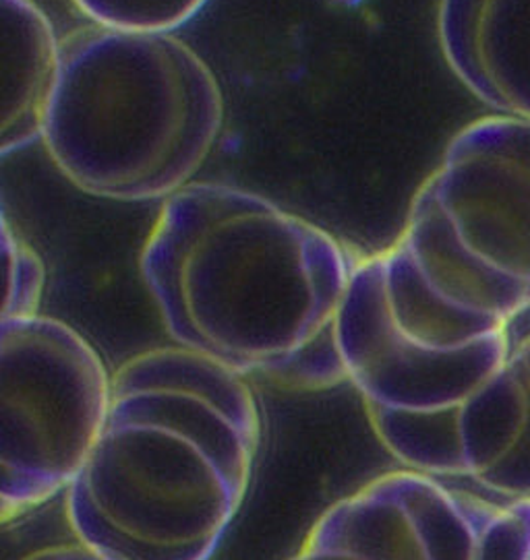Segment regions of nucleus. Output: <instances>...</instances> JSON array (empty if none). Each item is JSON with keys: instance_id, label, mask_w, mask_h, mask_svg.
I'll return each instance as SVG.
<instances>
[{"instance_id": "obj_1", "label": "nucleus", "mask_w": 530, "mask_h": 560, "mask_svg": "<svg viewBox=\"0 0 530 560\" xmlns=\"http://www.w3.org/2000/svg\"><path fill=\"white\" fill-rule=\"evenodd\" d=\"M529 308L530 122L487 116L450 141L396 244L355 267L338 318L348 383L510 336Z\"/></svg>"}, {"instance_id": "obj_2", "label": "nucleus", "mask_w": 530, "mask_h": 560, "mask_svg": "<svg viewBox=\"0 0 530 560\" xmlns=\"http://www.w3.org/2000/svg\"><path fill=\"white\" fill-rule=\"evenodd\" d=\"M355 267L320 225L214 183L166 199L139 259L176 346L288 392L348 381L338 318Z\"/></svg>"}, {"instance_id": "obj_3", "label": "nucleus", "mask_w": 530, "mask_h": 560, "mask_svg": "<svg viewBox=\"0 0 530 560\" xmlns=\"http://www.w3.org/2000/svg\"><path fill=\"white\" fill-rule=\"evenodd\" d=\"M260 439L246 376L181 346L132 355L65 492L77 541L113 560L211 559L245 501Z\"/></svg>"}, {"instance_id": "obj_4", "label": "nucleus", "mask_w": 530, "mask_h": 560, "mask_svg": "<svg viewBox=\"0 0 530 560\" xmlns=\"http://www.w3.org/2000/svg\"><path fill=\"white\" fill-rule=\"evenodd\" d=\"M222 122L218 79L189 44L95 25L60 42L42 141L85 195L152 201L189 185Z\"/></svg>"}, {"instance_id": "obj_5", "label": "nucleus", "mask_w": 530, "mask_h": 560, "mask_svg": "<svg viewBox=\"0 0 530 560\" xmlns=\"http://www.w3.org/2000/svg\"><path fill=\"white\" fill-rule=\"evenodd\" d=\"M113 374L58 318H0V513L18 520L85 466L106 422Z\"/></svg>"}, {"instance_id": "obj_6", "label": "nucleus", "mask_w": 530, "mask_h": 560, "mask_svg": "<svg viewBox=\"0 0 530 560\" xmlns=\"http://www.w3.org/2000/svg\"><path fill=\"white\" fill-rule=\"evenodd\" d=\"M499 504L398 469L327 506L286 560H476Z\"/></svg>"}, {"instance_id": "obj_7", "label": "nucleus", "mask_w": 530, "mask_h": 560, "mask_svg": "<svg viewBox=\"0 0 530 560\" xmlns=\"http://www.w3.org/2000/svg\"><path fill=\"white\" fill-rule=\"evenodd\" d=\"M425 474L466 478L489 492L530 497V336L456 411Z\"/></svg>"}, {"instance_id": "obj_8", "label": "nucleus", "mask_w": 530, "mask_h": 560, "mask_svg": "<svg viewBox=\"0 0 530 560\" xmlns=\"http://www.w3.org/2000/svg\"><path fill=\"white\" fill-rule=\"evenodd\" d=\"M437 38L476 100L530 122V0H439Z\"/></svg>"}, {"instance_id": "obj_9", "label": "nucleus", "mask_w": 530, "mask_h": 560, "mask_svg": "<svg viewBox=\"0 0 530 560\" xmlns=\"http://www.w3.org/2000/svg\"><path fill=\"white\" fill-rule=\"evenodd\" d=\"M2 4V129L4 155L42 139L60 73V42L34 0Z\"/></svg>"}, {"instance_id": "obj_10", "label": "nucleus", "mask_w": 530, "mask_h": 560, "mask_svg": "<svg viewBox=\"0 0 530 560\" xmlns=\"http://www.w3.org/2000/svg\"><path fill=\"white\" fill-rule=\"evenodd\" d=\"M95 25L118 32L172 34L195 20L209 0H73Z\"/></svg>"}, {"instance_id": "obj_11", "label": "nucleus", "mask_w": 530, "mask_h": 560, "mask_svg": "<svg viewBox=\"0 0 530 560\" xmlns=\"http://www.w3.org/2000/svg\"><path fill=\"white\" fill-rule=\"evenodd\" d=\"M2 259H4V304L2 318L39 315L46 269L38 253L21 241L2 220Z\"/></svg>"}, {"instance_id": "obj_12", "label": "nucleus", "mask_w": 530, "mask_h": 560, "mask_svg": "<svg viewBox=\"0 0 530 560\" xmlns=\"http://www.w3.org/2000/svg\"><path fill=\"white\" fill-rule=\"evenodd\" d=\"M21 560H113L100 552L92 550L90 546L73 541V544H58V546H48L36 550Z\"/></svg>"}, {"instance_id": "obj_13", "label": "nucleus", "mask_w": 530, "mask_h": 560, "mask_svg": "<svg viewBox=\"0 0 530 560\" xmlns=\"http://www.w3.org/2000/svg\"><path fill=\"white\" fill-rule=\"evenodd\" d=\"M511 560H530V497L516 504Z\"/></svg>"}]
</instances>
